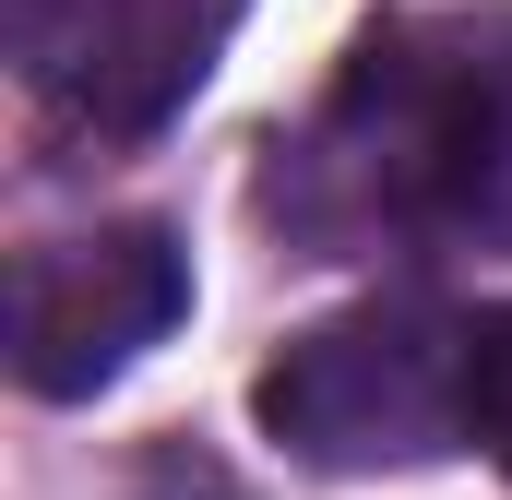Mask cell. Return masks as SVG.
Instances as JSON below:
<instances>
[{"instance_id": "obj_4", "label": "cell", "mask_w": 512, "mask_h": 500, "mask_svg": "<svg viewBox=\"0 0 512 500\" xmlns=\"http://www.w3.org/2000/svg\"><path fill=\"white\" fill-rule=\"evenodd\" d=\"M465 441H489V465L512 477V310L465 334Z\"/></svg>"}, {"instance_id": "obj_2", "label": "cell", "mask_w": 512, "mask_h": 500, "mask_svg": "<svg viewBox=\"0 0 512 500\" xmlns=\"http://www.w3.org/2000/svg\"><path fill=\"white\" fill-rule=\"evenodd\" d=\"M251 0H0V48L36 84V108L72 131H167L227 60Z\"/></svg>"}, {"instance_id": "obj_1", "label": "cell", "mask_w": 512, "mask_h": 500, "mask_svg": "<svg viewBox=\"0 0 512 500\" xmlns=\"http://www.w3.org/2000/svg\"><path fill=\"white\" fill-rule=\"evenodd\" d=\"M262 429L322 477L429 465L441 441H465V334L417 298H370L262 370Z\"/></svg>"}, {"instance_id": "obj_3", "label": "cell", "mask_w": 512, "mask_h": 500, "mask_svg": "<svg viewBox=\"0 0 512 500\" xmlns=\"http://www.w3.org/2000/svg\"><path fill=\"white\" fill-rule=\"evenodd\" d=\"M191 310V262L167 227H96L24 262L12 286V370L24 393H96Z\"/></svg>"}]
</instances>
